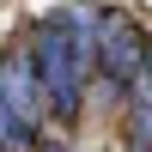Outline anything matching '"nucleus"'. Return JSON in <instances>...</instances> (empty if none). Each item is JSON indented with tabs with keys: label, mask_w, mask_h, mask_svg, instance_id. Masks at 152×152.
<instances>
[{
	"label": "nucleus",
	"mask_w": 152,
	"mask_h": 152,
	"mask_svg": "<svg viewBox=\"0 0 152 152\" xmlns=\"http://www.w3.org/2000/svg\"><path fill=\"white\" fill-rule=\"evenodd\" d=\"M0 104L24 122V128H43L49 110H43V85H37V67L24 49H0Z\"/></svg>",
	"instance_id": "3"
},
{
	"label": "nucleus",
	"mask_w": 152,
	"mask_h": 152,
	"mask_svg": "<svg viewBox=\"0 0 152 152\" xmlns=\"http://www.w3.org/2000/svg\"><path fill=\"white\" fill-rule=\"evenodd\" d=\"M31 152H79V146H73L67 134H37V146H31Z\"/></svg>",
	"instance_id": "6"
},
{
	"label": "nucleus",
	"mask_w": 152,
	"mask_h": 152,
	"mask_svg": "<svg viewBox=\"0 0 152 152\" xmlns=\"http://www.w3.org/2000/svg\"><path fill=\"white\" fill-rule=\"evenodd\" d=\"M37 146V128H24L6 104H0V152H31Z\"/></svg>",
	"instance_id": "4"
},
{
	"label": "nucleus",
	"mask_w": 152,
	"mask_h": 152,
	"mask_svg": "<svg viewBox=\"0 0 152 152\" xmlns=\"http://www.w3.org/2000/svg\"><path fill=\"white\" fill-rule=\"evenodd\" d=\"M91 31H97V6H61L49 18L31 24L24 55L37 67L43 85V110L49 122H79L85 116V79H91Z\"/></svg>",
	"instance_id": "1"
},
{
	"label": "nucleus",
	"mask_w": 152,
	"mask_h": 152,
	"mask_svg": "<svg viewBox=\"0 0 152 152\" xmlns=\"http://www.w3.org/2000/svg\"><path fill=\"white\" fill-rule=\"evenodd\" d=\"M91 73H104L110 85L128 91L134 79H146V31L128 12H97L91 31Z\"/></svg>",
	"instance_id": "2"
},
{
	"label": "nucleus",
	"mask_w": 152,
	"mask_h": 152,
	"mask_svg": "<svg viewBox=\"0 0 152 152\" xmlns=\"http://www.w3.org/2000/svg\"><path fill=\"white\" fill-rule=\"evenodd\" d=\"M85 104H97V110H122V104H128V91H122V85H110L104 73H91V79H85Z\"/></svg>",
	"instance_id": "5"
}]
</instances>
